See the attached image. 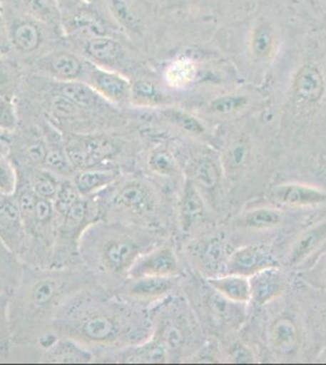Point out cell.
Here are the masks:
<instances>
[{
  "label": "cell",
  "mask_w": 326,
  "mask_h": 365,
  "mask_svg": "<svg viewBox=\"0 0 326 365\" xmlns=\"http://www.w3.org/2000/svg\"><path fill=\"white\" fill-rule=\"evenodd\" d=\"M19 180L25 182L41 199L54 201L61 179L46 168L17 170Z\"/></svg>",
  "instance_id": "cell-24"
},
{
  "label": "cell",
  "mask_w": 326,
  "mask_h": 365,
  "mask_svg": "<svg viewBox=\"0 0 326 365\" xmlns=\"http://www.w3.org/2000/svg\"><path fill=\"white\" fill-rule=\"evenodd\" d=\"M10 43L20 54H34L43 43V31L34 19H19L9 31Z\"/></svg>",
  "instance_id": "cell-19"
},
{
  "label": "cell",
  "mask_w": 326,
  "mask_h": 365,
  "mask_svg": "<svg viewBox=\"0 0 326 365\" xmlns=\"http://www.w3.org/2000/svg\"><path fill=\"white\" fill-rule=\"evenodd\" d=\"M0 240L20 259L25 249L26 229L16 197H0Z\"/></svg>",
  "instance_id": "cell-13"
},
{
  "label": "cell",
  "mask_w": 326,
  "mask_h": 365,
  "mask_svg": "<svg viewBox=\"0 0 326 365\" xmlns=\"http://www.w3.org/2000/svg\"><path fill=\"white\" fill-rule=\"evenodd\" d=\"M22 262L0 240V291L11 292L22 273Z\"/></svg>",
  "instance_id": "cell-32"
},
{
  "label": "cell",
  "mask_w": 326,
  "mask_h": 365,
  "mask_svg": "<svg viewBox=\"0 0 326 365\" xmlns=\"http://www.w3.org/2000/svg\"><path fill=\"white\" fill-rule=\"evenodd\" d=\"M65 149L76 172L89 168L132 172L136 166L132 141L116 130L65 134Z\"/></svg>",
  "instance_id": "cell-6"
},
{
  "label": "cell",
  "mask_w": 326,
  "mask_h": 365,
  "mask_svg": "<svg viewBox=\"0 0 326 365\" xmlns=\"http://www.w3.org/2000/svg\"><path fill=\"white\" fill-rule=\"evenodd\" d=\"M156 245V229L98 220L83 234L79 258L99 287L115 291L129 278L136 259Z\"/></svg>",
  "instance_id": "cell-3"
},
{
  "label": "cell",
  "mask_w": 326,
  "mask_h": 365,
  "mask_svg": "<svg viewBox=\"0 0 326 365\" xmlns=\"http://www.w3.org/2000/svg\"><path fill=\"white\" fill-rule=\"evenodd\" d=\"M86 54L91 63L98 66L110 68L115 67L123 58V48L113 38L106 36H94L86 44Z\"/></svg>",
  "instance_id": "cell-20"
},
{
  "label": "cell",
  "mask_w": 326,
  "mask_h": 365,
  "mask_svg": "<svg viewBox=\"0 0 326 365\" xmlns=\"http://www.w3.org/2000/svg\"><path fill=\"white\" fill-rule=\"evenodd\" d=\"M19 185V175L11 158H0V196H13Z\"/></svg>",
  "instance_id": "cell-40"
},
{
  "label": "cell",
  "mask_w": 326,
  "mask_h": 365,
  "mask_svg": "<svg viewBox=\"0 0 326 365\" xmlns=\"http://www.w3.org/2000/svg\"><path fill=\"white\" fill-rule=\"evenodd\" d=\"M178 285L179 277H141L127 279L113 292L127 302L146 308L170 296Z\"/></svg>",
  "instance_id": "cell-9"
},
{
  "label": "cell",
  "mask_w": 326,
  "mask_h": 365,
  "mask_svg": "<svg viewBox=\"0 0 326 365\" xmlns=\"http://www.w3.org/2000/svg\"><path fill=\"white\" fill-rule=\"evenodd\" d=\"M251 156V145L246 138H240L228 148L223 158V167L228 175H236L244 170Z\"/></svg>",
  "instance_id": "cell-35"
},
{
  "label": "cell",
  "mask_w": 326,
  "mask_h": 365,
  "mask_svg": "<svg viewBox=\"0 0 326 365\" xmlns=\"http://www.w3.org/2000/svg\"><path fill=\"white\" fill-rule=\"evenodd\" d=\"M179 274L180 267L173 247L158 244L136 259L129 272V278L179 277Z\"/></svg>",
  "instance_id": "cell-12"
},
{
  "label": "cell",
  "mask_w": 326,
  "mask_h": 365,
  "mask_svg": "<svg viewBox=\"0 0 326 365\" xmlns=\"http://www.w3.org/2000/svg\"><path fill=\"white\" fill-rule=\"evenodd\" d=\"M191 180L194 182L198 189L206 192H213L219 185L220 170L211 158H200L193 168Z\"/></svg>",
  "instance_id": "cell-34"
},
{
  "label": "cell",
  "mask_w": 326,
  "mask_h": 365,
  "mask_svg": "<svg viewBox=\"0 0 326 365\" xmlns=\"http://www.w3.org/2000/svg\"><path fill=\"white\" fill-rule=\"evenodd\" d=\"M310 3L317 5L319 8H326V0H310Z\"/></svg>",
  "instance_id": "cell-49"
},
{
  "label": "cell",
  "mask_w": 326,
  "mask_h": 365,
  "mask_svg": "<svg viewBox=\"0 0 326 365\" xmlns=\"http://www.w3.org/2000/svg\"><path fill=\"white\" fill-rule=\"evenodd\" d=\"M208 284L230 301L238 303L251 301V287L248 277L230 274L227 277L208 279Z\"/></svg>",
  "instance_id": "cell-27"
},
{
  "label": "cell",
  "mask_w": 326,
  "mask_h": 365,
  "mask_svg": "<svg viewBox=\"0 0 326 365\" xmlns=\"http://www.w3.org/2000/svg\"><path fill=\"white\" fill-rule=\"evenodd\" d=\"M75 25L79 29H88L94 36H103V25L96 16L89 13H81L75 17Z\"/></svg>",
  "instance_id": "cell-44"
},
{
  "label": "cell",
  "mask_w": 326,
  "mask_h": 365,
  "mask_svg": "<svg viewBox=\"0 0 326 365\" xmlns=\"http://www.w3.org/2000/svg\"><path fill=\"white\" fill-rule=\"evenodd\" d=\"M5 34V22L4 17H3V14H1V10H0V43L3 41V38H4Z\"/></svg>",
  "instance_id": "cell-48"
},
{
  "label": "cell",
  "mask_w": 326,
  "mask_h": 365,
  "mask_svg": "<svg viewBox=\"0 0 326 365\" xmlns=\"http://www.w3.org/2000/svg\"><path fill=\"white\" fill-rule=\"evenodd\" d=\"M230 357L234 363H252L253 361L252 353L243 344H236L233 347Z\"/></svg>",
  "instance_id": "cell-45"
},
{
  "label": "cell",
  "mask_w": 326,
  "mask_h": 365,
  "mask_svg": "<svg viewBox=\"0 0 326 365\" xmlns=\"http://www.w3.org/2000/svg\"><path fill=\"white\" fill-rule=\"evenodd\" d=\"M15 197L26 229L25 249L20 261L26 266L50 268L58 220L54 204L37 196L22 180H19Z\"/></svg>",
  "instance_id": "cell-5"
},
{
  "label": "cell",
  "mask_w": 326,
  "mask_h": 365,
  "mask_svg": "<svg viewBox=\"0 0 326 365\" xmlns=\"http://www.w3.org/2000/svg\"><path fill=\"white\" fill-rule=\"evenodd\" d=\"M205 257H206L207 262L210 264L217 263L220 259V257H222V246H220V242H218V241L211 242L210 246L207 247Z\"/></svg>",
  "instance_id": "cell-47"
},
{
  "label": "cell",
  "mask_w": 326,
  "mask_h": 365,
  "mask_svg": "<svg viewBox=\"0 0 326 365\" xmlns=\"http://www.w3.org/2000/svg\"><path fill=\"white\" fill-rule=\"evenodd\" d=\"M0 197H3V196H0Z\"/></svg>",
  "instance_id": "cell-50"
},
{
  "label": "cell",
  "mask_w": 326,
  "mask_h": 365,
  "mask_svg": "<svg viewBox=\"0 0 326 365\" xmlns=\"http://www.w3.org/2000/svg\"><path fill=\"white\" fill-rule=\"evenodd\" d=\"M275 266L272 255L260 246H245L231 255L228 267L230 274L250 278L260 270Z\"/></svg>",
  "instance_id": "cell-17"
},
{
  "label": "cell",
  "mask_w": 326,
  "mask_h": 365,
  "mask_svg": "<svg viewBox=\"0 0 326 365\" xmlns=\"http://www.w3.org/2000/svg\"><path fill=\"white\" fill-rule=\"evenodd\" d=\"M99 220L157 229L161 200L153 182L136 170L124 172L96 196Z\"/></svg>",
  "instance_id": "cell-4"
},
{
  "label": "cell",
  "mask_w": 326,
  "mask_h": 365,
  "mask_svg": "<svg viewBox=\"0 0 326 365\" xmlns=\"http://www.w3.org/2000/svg\"><path fill=\"white\" fill-rule=\"evenodd\" d=\"M41 349V363L53 364H88L96 363V354L91 349L78 344L70 337L56 334H46L38 341Z\"/></svg>",
  "instance_id": "cell-11"
},
{
  "label": "cell",
  "mask_w": 326,
  "mask_h": 365,
  "mask_svg": "<svg viewBox=\"0 0 326 365\" xmlns=\"http://www.w3.org/2000/svg\"><path fill=\"white\" fill-rule=\"evenodd\" d=\"M281 212L274 208L262 207L248 212L243 218V225L251 229H270L280 225Z\"/></svg>",
  "instance_id": "cell-37"
},
{
  "label": "cell",
  "mask_w": 326,
  "mask_h": 365,
  "mask_svg": "<svg viewBox=\"0 0 326 365\" xmlns=\"http://www.w3.org/2000/svg\"><path fill=\"white\" fill-rule=\"evenodd\" d=\"M51 332L91 349L96 361L103 353L150 339L151 323L146 308L96 285L79 291L67 301L55 318Z\"/></svg>",
  "instance_id": "cell-1"
},
{
  "label": "cell",
  "mask_w": 326,
  "mask_h": 365,
  "mask_svg": "<svg viewBox=\"0 0 326 365\" xmlns=\"http://www.w3.org/2000/svg\"><path fill=\"white\" fill-rule=\"evenodd\" d=\"M122 170L115 168H89L76 172L73 182L82 196H96L118 178Z\"/></svg>",
  "instance_id": "cell-21"
},
{
  "label": "cell",
  "mask_w": 326,
  "mask_h": 365,
  "mask_svg": "<svg viewBox=\"0 0 326 365\" xmlns=\"http://www.w3.org/2000/svg\"><path fill=\"white\" fill-rule=\"evenodd\" d=\"M10 294L8 291H0V358H8L14 344L9 317Z\"/></svg>",
  "instance_id": "cell-36"
},
{
  "label": "cell",
  "mask_w": 326,
  "mask_h": 365,
  "mask_svg": "<svg viewBox=\"0 0 326 365\" xmlns=\"http://www.w3.org/2000/svg\"><path fill=\"white\" fill-rule=\"evenodd\" d=\"M108 8L116 21L120 22L121 25L133 31V32H141V20L138 16L136 10L132 8L127 0H108Z\"/></svg>",
  "instance_id": "cell-38"
},
{
  "label": "cell",
  "mask_w": 326,
  "mask_h": 365,
  "mask_svg": "<svg viewBox=\"0 0 326 365\" xmlns=\"http://www.w3.org/2000/svg\"><path fill=\"white\" fill-rule=\"evenodd\" d=\"M29 15L38 21H53L56 10L53 0H25Z\"/></svg>",
  "instance_id": "cell-42"
},
{
  "label": "cell",
  "mask_w": 326,
  "mask_h": 365,
  "mask_svg": "<svg viewBox=\"0 0 326 365\" xmlns=\"http://www.w3.org/2000/svg\"><path fill=\"white\" fill-rule=\"evenodd\" d=\"M160 115L168 125L186 135L194 138H203L206 135L207 129L203 122L185 110L165 106L160 108Z\"/></svg>",
  "instance_id": "cell-29"
},
{
  "label": "cell",
  "mask_w": 326,
  "mask_h": 365,
  "mask_svg": "<svg viewBox=\"0 0 326 365\" xmlns=\"http://www.w3.org/2000/svg\"><path fill=\"white\" fill-rule=\"evenodd\" d=\"M99 285L83 266L41 268L24 264L16 287L10 294L9 317L13 344H37L51 332L55 318L79 291Z\"/></svg>",
  "instance_id": "cell-2"
},
{
  "label": "cell",
  "mask_w": 326,
  "mask_h": 365,
  "mask_svg": "<svg viewBox=\"0 0 326 365\" xmlns=\"http://www.w3.org/2000/svg\"><path fill=\"white\" fill-rule=\"evenodd\" d=\"M168 98L156 81L150 78L136 79L132 83L131 106L136 108H165Z\"/></svg>",
  "instance_id": "cell-25"
},
{
  "label": "cell",
  "mask_w": 326,
  "mask_h": 365,
  "mask_svg": "<svg viewBox=\"0 0 326 365\" xmlns=\"http://www.w3.org/2000/svg\"><path fill=\"white\" fill-rule=\"evenodd\" d=\"M251 299L257 304H265L277 299L285 290V279L277 267H268L251 275Z\"/></svg>",
  "instance_id": "cell-18"
},
{
  "label": "cell",
  "mask_w": 326,
  "mask_h": 365,
  "mask_svg": "<svg viewBox=\"0 0 326 365\" xmlns=\"http://www.w3.org/2000/svg\"><path fill=\"white\" fill-rule=\"evenodd\" d=\"M84 82L116 108L131 106L132 82L120 72L87 61Z\"/></svg>",
  "instance_id": "cell-10"
},
{
  "label": "cell",
  "mask_w": 326,
  "mask_h": 365,
  "mask_svg": "<svg viewBox=\"0 0 326 365\" xmlns=\"http://www.w3.org/2000/svg\"><path fill=\"white\" fill-rule=\"evenodd\" d=\"M205 213L203 197L200 195V190L195 185L191 179H186L183 187L182 199L179 206V218L180 225L184 232L191 230L198 220H201Z\"/></svg>",
  "instance_id": "cell-22"
},
{
  "label": "cell",
  "mask_w": 326,
  "mask_h": 365,
  "mask_svg": "<svg viewBox=\"0 0 326 365\" xmlns=\"http://www.w3.org/2000/svg\"><path fill=\"white\" fill-rule=\"evenodd\" d=\"M251 99L248 94L241 91H233L210 100L206 106L207 113L215 117H233L244 113L250 106Z\"/></svg>",
  "instance_id": "cell-28"
},
{
  "label": "cell",
  "mask_w": 326,
  "mask_h": 365,
  "mask_svg": "<svg viewBox=\"0 0 326 365\" xmlns=\"http://www.w3.org/2000/svg\"><path fill=\"white\" fill-rule=\"evenodd\" d=\"M282 25L280 14L272 9L258 10L250 20L246 55L250 68H272L280 56Z\"/></svg>",
  "instance_id": "cell-8"
},
{
  "label": "cell",
  "mask_w": 326,
  "mask_h": 365,
  "mask_svg": "<svg viewBox=\"0 0 326 365\" xmlns=\"http://www.w3.org/2000/svg\"><path fill=\"white\" fill-rule=\"evenodd\" d=\"M326 240V220L313 225L305 232H302L290 252V264H300L310 255L319 249V246Z\"/></svg>",
  "instance_id": "cell-26"
},
{
  "label": "cell",
  "mask_w": 326,
  "mask_h": 365,
  "mask_svg": "<svg viewBox=\"0 0 326 365\" xmlns=\"http://www.w3.org/2000/svg\"><path fill=\"white\" fill-rule=\"evenodd\" d=\"M20 122L14 96L0 94V129L14 132Z\"/></svg>",
  "instance_id": "cell-41"
},
{
  "label": "cell",
  "mask_w": 326,
  "mask_h": 365,
  "mask_svg": "<svg viewBox=\"0 0 326 365\" xmlns=\"http://www.w3.org/2000/svg\"><path fill=\"white\" fill-rule=\"evenodd\" d=\"M170 359V353L165 346L150 336L141 344H131L123 349L103 353L96 358V363H165Z\"/></svg>",
  "instance_id": "cell-14"
},
{
  "label": "cell",
  "mask_w": 326,
  "mask_h": 365,
  "mask_svg": "<svg viewBox=\"0 0 326 365\" xmlns=\"http://www.w3.org/2000/svg\"><path fill=\"white\" fill-rule=\"evenodd\" d=\"M17 87V73L8 65L0 63V94L15 96Z\"/></svg>",
  "instance_id": "cell-43"
},
{
  "label": "cell",
  "mask_w": 326,
  "mask_h": 365,
  "mask_svg": "<svg viewBox=\"0 0 326 365\" xmlns=\"http://www.w3.org/2000/svg\"><path fill=\"white\" fill-rule=\"evenodd\" d=\"M81 196L82 195L79 194L78 189H77L75 182H73V177L72 178H62L60 187H58V194H56L54 201H53L58 216L65 215L68 211V208L75 204Z\"/></svg>",
  "instance_id": "cell-39"
},
{
  "label": "cell",
  "mask_w": 326,
  "mask_h": 365,
  "mask_svg": "<svg viewBox=\"0 0 326 365\" xmlns=\"http://www.w3.org/2000/svg\"><path fill=\"white\" fill-rule=\"evenodd\" d=\"M270 197L277 204L289 207H310L326 202L325 191L302 184L277 185L270 192Z\"/></svg>",
  "instance_id": "cell-16"
},
{
  "label": "cell",
  "mask_w": 326,
  "mask_h": 365,
  "mask_svg": "<svg viewBox=\"0 0 326 365\" xmlns=\"http://www.w3.org/2000/svg\"><path fill=\"white\" fill-rule=\"evenodd\" d=\"M203 4V17L211 16L215 21H220L222 19H233L235 16H243V13L250 11L248 9L253 8L250 0H198Z\"/></svg>",
  "instance_id": "cell-30"
},
{
  "label": "cell",
  "mask_w": 326,
  "mask_h": 365,
  "mask_svg": "<svg viewBox=\"0 0 326 365\" xmlns=\"http://www.w3.org/2000/svg\"><path fill=\"white\" fill-rule=\"evenodd\" d=\"M198 76V66L189 58H179L170 63L165 73V82L170 88L182 89L193 83Z\"/></svg>",
  "instance_id": "cell-33"
},
{
  "label": "cell",
  "mask_w": 326,
  "mask_h": 365,
  "mask_svg": "<svg viewBox=\"0 0 326 365\" xmlns=\"http://www.w3.org/2000/svg\"><path fill=\"white\" fill-rule=\"evenodd\" d=\"M41 70L58 82L84 81L87 72V61H83L70 51H56L48 55L41 63Z\"/></svg>",
  "instance_id": "cell-15"
},
{
  "label": "cell",
  "mask_w": 326,
  "mask_h": 365,
  "mask_svg": "<svg viewBox=\"0 0 326 365\" xmlns=\"http://www.w3.org/2000/svg\"><path fill=\"white\" fill-rule=\"evenodd\" d=\"M13 141V132L0 129V158H6L10 154Z\"/></svg>",
  "instance_id": "cell-46"
},
{
  "label": "cell",
  "mask_w": 326,
  "mask_h": 365,
  "mask_svg": "<svg viewBox=\"0 0 326 365\" xmlns=\"http://www.w3.org/2000/svg\"><path fill=\"white\" fill-rule=\"evenodd\" d=\"M270 344L280 356H291L300 347V330L290 318H280L270 329Z\"/></svg>",
  "instance_id": "cell-23"
},
{
  "label": "cell",
  "mask_w": 326,
  "mask_h": 365,
  "mask_svg": "<svg viewBox=\"0 0 326 365\" xmlns=\"http://www.w3.org/2000/svg\"><path fill=\"white\" fill-rule=\"evenodd\" d=\"M144 165L149 173L161 178H170L177 175L178 163L174 155L163 146L150 150L144 158Z\"/></svg>",
  "instance_id": "cell-31"
},
{
  "label": "cell",
  "mask_w": 326,
  "mask_h": 365,
  "mask_svg": "<svg viewBox=\"0 0 326 365\" xmlns=\"http://www.w3.org/2000/svg\"><path fill=\"white\" fill-rule=\"evenodd\" d=\"M58 217L54 255L50 268L82 264L79 242L84 232L99 220L96 196H81L65 215Z\"/></svg>",
  "instance_id": "cell-7"
}]
</instances>
